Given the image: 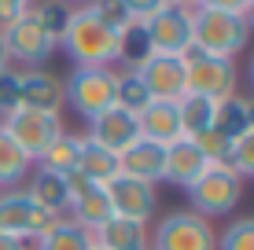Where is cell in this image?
<instances>
[{
  "label": "cell",
  "instance_id": "obj_1",
  "mask_svg": "<svg viewBox=\"0 0 254 250\" xmlns=\"http://www.w3.org/2000/svg\"><path fill=\"white\" fill-rule=\"evenodd\" d=\"M251 41L247 26V4L236 0H203L191 4V48L206 55L236 59Z\"/></svg>",
  "mask_w": 254,
  "mask_h": 250
},
{
  "label": "cell",
  "instance_id": "obj_2",
  "mask_svg": "<svg viewBox=\"0 0 254 250\" xmlns=\"http://www.w3.org/2000/svg\"><path fill=\"white\" fill-rule=\"evenodd\" d=\"M115 37L118 33L96 15L92 4H77L59 45L74 66H115Z\"/></svg>",
  "mask_w": 254,
  "mask_h": 250
},
{
  "label": "cell",
  "instance_id": "obj_3",
  "mask_svg": "<svg viewBox=\"0 0 254 250\" xmlns=\"http://www.w3.org/2000/svg\"><path fill=\"white\" fill-rule=\"evenodd\" d=\"M118 96V70L115 66H74L70 77L63 81V103L74 107V114H81L85 122H92L96 114L115 107Z\"/></svg>",
  "mask_w": 254,
  "mask_h": 250
},
{
  "label": "cell",
  "instance_id": "obj_4",
  "mask_svg": "<svg viewBox=\"0 0 254 250\" xmlns=\"http://www.w3.org/2000/svg\"><path fill=\"white\" fill-rule=\"evenodd\" d=\"M240 199H243V180L236 177L225 162H210L206 173L188 188V202H191L188 210L199 213L210 225H214L217 217H232Z\"/></svg>",
  "mask_w": 254,
  "mask_h": 250
},
{
  "label": "cell",
  "instance_id": "obj_5",
  "mask_svg": "<svg viewBox=\"0 0 254 250\" xmlns=\"http://www.w3.org/2000/svg\"><path fill=\"white\" fill-rule=\"evenodd\" d=\"M185 63H188V96H203L210 103H225L236 96V85H240L236 59H221V55H206L199 48H188Z\"/></svg>",
  "mask_w": 254,
  "mask_h": 250
},
{
  "label": "cell",
  "instance_id": "obj_6",
  "mask_svg": "<svg viewBox=\"0 0 254 250\" xmlns=\"http://www.w3.org/2000/svg\"><path fill=\"white\" fill-rule=\"evenodd\" d=\"M0 125L7 129V136L22 148V154L30 162H41V154H45L52 144L66 133L63 114H52V110H30V107H19L15 114H7Z\"/></svg>",
  "mask_w": 254,
  "mask_h": 250
},
{
  "label": "cell",
  "instance_id": "obj_7",
  "mask_svg": "<svg viewBox=\"0 0 254 250\" xmlns=\"http://www.w3.org/2000/svg\"><path fill=\"white\" fill-rule=\"evenodd\" d=\"M251 129V100L243 96H232L225 103H217L214 110V122H210V129L203 136H199V148H203V154L210 162H229L232 148L240 144V136Z\"/></svg>",
  "mask_w": 254,
  "mask_h": 250
},
{
  "label": "cell",
  "instance_id": "obj_8",
  "mask_svg": "<svg viewBox=\"0 0 254 250\" xmlns=\"http://www.w3.org/2000/svg\"><path fill=\"white\" fill-rule=\"evenodd\" d=\"M151 250H217V232L191 210H173L155 225Z\"/></svg>",
  "mask_w": 254,
  "mask_h": 250
},
{
  "label": "cell",
  "instance_id": "obj_9",
  "mask_svg": "<svg viewBox=\"0 0 254 250\" xmlns=\"http://www.w3.org/2000/svg\"><path fill=\"white\" fill-rule=\"evenodd\" d=\"M52 221H59V217L45 213L22 188H15V192H0V232H4V236L22 239V243L33 247L52 228Z\"/></svg>",
  "mask_w": 254,
  "mask_h": 250
},
{
  "label": "cell",
  "instance_id": "obj_10",
  "mask_svg": "<svg viewBox=\"0 0 254 250\" xmlns=\"http://www.w3.org/2000/svg\"><path fill=\"white\" fill-rule=\"evenodd\" d=\"M0 37H4L7 59L19 63V70H45V63L52 59V51H56V41L41 30L30 11H26L15 26H7Z\"/></svg>",
  "mask_w": 254,
  "mask_h": 250
},
{
  "label": "cell",
  "instance_id": "obj_11",
  "mask_svg": "<svg viewBox=\"0 0 254 250\" xmlns=\"http://www.w3.org/2000/svg\"><path fill=\"white\" fill-rule=\"evenodd\" d=\"M144 26H147V37H151V48L155 51L185 55V51L191 48V4L162 0V7Z\"/></svg>",
  "mask_w": 254,
  "mask_h": 250
},
{
  "label": "cell",
  "instance_id": "obj_12",
  "mask_svg": "<svg viewBox=\"0 0 254 250\" xmlns=\"http://www.w3.org/2000/svg\"><path fill=\"white\" fill-rule=\"evenodd\" d=\"M144 81L151 100H173L188 96V63L185 55H166V51H151L144 63L133 70Z\"/></svg>",
  "mask_w": 254,
  "mask_h": 250
},
{
  "label": "cell",
  "instance_id": "obj_13",
  "mask_svg": "<svg viewBox=\"0 0 254 250\" xmlns=\"http://www.w3.org/2000/svg\"><path fill=\"white\" fill-rule=\"evenodd\" d=\"M107 188V199H111V210H115V217H126V221H140V225H147V221L155 217V210H159V195H155L151 184H140L133 177H115Z\"/></svg>",
  "mask_w": 254,
  "mask_h": 250
},
{
  "label": "cell",
  "instance_id": "obj_14",
  "mask_svg": "<svg viewBox=\"0 0 254 250\" xmlns=\"http://www.w3.org/2000/svg\"><path fill=\"white\" fill-rule=\"evenodd\" d=\"M85 136H89L92 144H100V148L122 154L126 148H133V144L140 140V122H136L133 110H126V107H118V103H115L111 110H103V114L92 118Z\"/></svg>",
  "mask_w": 254,
  "mask_h": 250
},
{
  "label": "cell",
  "instance_id": "obj_15",
  "mask_svg": "<svg viewBox=\"0 0 254 250\" xmlns=\"http://www.w3.org/2000/svg\"><path fill=\"white\" fill-rule=\"evenodd\" d=\"M206 166H210V158L203 154V148H199L195 140H188V136H181V140L166 144L162 180L173 184V188H181V192H188V188L206 173Z\"/></svg>",
  "mask_w": 254,
  "mask_h": 250
},
{
  "label": "cell",
  "instance_id": "obj_16",
  "mask_svg": "<svg viewBox=\"0 0 254 250\" xmlns=\"http://www.w3.org/2000/svg\"><path fill=\"white\" fill-rule=\"evenodd\" d=\"M162 166H166V148L155 140H140L133 144V148H126L118 154V169L122 177H133L140 180V184H162Z\"/></svg>",
  "mask_w": 254,
  "mask_h": 250
},
{
  "label": "cell",
  "instance_id": "obj_17",
  "mask_svg": "<svg viewBox=\"0 0 254 250\" xmlns=\"http://www.w3.org/2000/svg\"><path fill=\"white\" fill-rule=\"evenodd\" d=\"M19 92H22V107L63 114V77L59 74H52V70H19Z\"/></svg>",
  "mask_w": 254,
  "mask_h": 250
},
{
  "label": "cell",
  "instance_id": "obj_18",
  "mask_svg": "<svg viewBox=\"0 0 254 250\" xmlns=\"http://www.w3.org/2000/svg\"><path fill=\"white\" fill-rule=\"evenodd\" d=\"M22 192L30 195L45 213H52V217H66L70 213V184H66V177L52 173V169L33 166V173H30Z\"/></svg>",
  "mask_w": 254,
  "mask_h": 250
},
{
  "label": "cell",
  "instance_id": "obj_19",
  "mask_svg": "<svg viewBox=\"0 0 254 250\" xmlns=\"http://www.w3.org/2000/svg\"><path fill=\"white\" fill-rule=\"evenodd\" d=\"M136 122H140V136L144 140H155L162 148L181 140V114H177V103L173 100H151L136 114Z\"/></svg>",
  "mask_w": 254,
  "mask_h": 250
},
{
  "label": "cell",
  "instance_id": "obj_20",
  "mask_svg": "<svg viewBox=\"0 0 254 250\" xmlns=\"http://www.w3.org/2000/svg\"><path fill=\"white\" fill-rule=\"evenodd\" d=\"M92 236H96V247L100 250H151V228L140 225V221L111 217Z\"/></svg>",
  "mask_w": 254,
  "mask_h": 250
},
{
  "label": "cell",
  "instance_id": "obj_21",
  "mask_svg": "<svg viewBox=\"0 0 254 250\" xmlns=\"http://www.w3.org/2000/svg\"><path fill=\"white\" fill-rule=\"evenodd\" d=\"M70 221H77L81 228H103L111 217H115V210H111V199H107V188L103 184H85L81 192L74 195V202H70Z\"/></svg>",
  "mask_w": 254,
  "mask_h": 250
},
{
  "label": "cell",
  "instance_id": "obj_22",
  "mask_svg": "<svg viewBox=\"0 0 254 250\" xmlns=\"http://www.w3.org/2000/svg\"><path fill=\"white\" fill-rule=\"evenodd\" d=\"M151 51L155 48H151V37H147V26L136 22V19H129L118 30V37H115V70H118V66H122V70H136Z\"/></svg>",
  "mask_w": 254,
  "mask_h": 250
},
{
  "label": "cell",
  "instance_id": "obj_23",
  "mask_svg": "<svg viewBox=\"0 0 254 250\" xmlns=\"http://www.w3.org/2000/svg\"><path fill=\"white\" fill-rule=\"evenodd\" d=\"M33 250H96V236L89 228H81L77 221L59 217V221H52V228L33 243Z\"/></svg>",
  "mask_w": 254,
  "mask_h": 250
},
{
  "label": "cell",
  "instance_id": "obj_24",
  "mask_svg": "<svg viewBox=\"0 0 254 250\" xmlns=\"http://www.w3.org/2000/svg\"><path fill=\"white\" fill-rule=\"evenodd\" d=\"M33 173V162L22 154V148L7 136V129L0 125V192H15L22 188Z\"/></svg>",
  "mask_w": 254,
  "mask_h": 250
},
{
  "label": "cell",
  "instance_id": "obj_25",
  "mask_svg": "<svg viewBox=\"0 0 254 250\" xmlns=\"http://www.w3.org/2000/svg\"><path fill=\"white\" fill-rule=\"evenodd\" d=\"M77 173L85 180H92V184H111L122 169H118V154L100 148V144H92L89 136H81V166H77Z\"/></svg>",
  "mask_w": 254,
  "mask_h": 250
},
{
  "label": "cell",
  "instance_id": "obj_26",
  "mask_svg": "<svg viewBox=\"0 0 254 250\" xmlns=\"http://www.w3.org/2000/svg\"><path fill=\"white\" fill-rule=\"evenodd\" d=\"M41 169H52V173H59V177H70V173H77V166H81V136L77 133H66L59 136L52 148L41 154V162H37Z\"/></svg>",
  "mask_w": 254,
  "mask_h": 250
},
{
  "label": "cell",
  "instance_id": "obj_27",
  "mask_svg": "<svg viewBox=\"0 0 254 250\" xmlns=\"http://www.w3.org/2000/svg\"><path fill=\"white\" fill-rule=\"evenodd\" d=\"M214 110H217V103H210V100H203V96H181V100H177L181 136L199 140V136L210 129V122H214Z\"/></svg>",
  "mask_w": 254,
  "mask_h": 250
},
{
  "label": "cell",
  "instance_id": "obj_28",
  "mask_svg": "<svg viewBox=\"0 0 254 250\" xmlns=\"http://www.w3.org/2000/svg\"><path fill=\"white\" fill-rule=\"evenodd\" d=\"M30 15L37 19V26L48 33L59 45V37L66 33L70 15H74V4H63V0H41V4H30Z\"/></svg>",
  "mask_w": 254,
  "mask_h": 250
},
{
  "label": "cell",
  "instance_id": "obj_29",
  "mask_svg": "<svg viewBox=\"0 0 254 250\" xmlns=\"http://www.w3.org/2000/svg\"><path fill=\"white\" fill-rule=\"evenodd\" d=\"M115 103H118V107H126V110H133V114H140V110L151 103L144 81H140L133 70H118V96H115Z\"/></svg>",
  "mask_w": 254,
  "mask_h": 250
},
{
  "label": "cell",
  "instance_id": "obj_30",
  "mask_svg": "<svg viewBox=\"0 0 254 250\" xmlns=\"http://www.w3.org/2000/svg\"><path fill=\"white\" fill-rule=\"evenodd\" d=\"M217 250H254V217H236L221 228Z\"/></svg>",
  "mask_w": 254,
  "mask_h": 250
},
{
  "label": "cell",
  "instance_id": "obj_31",
  "mask_svg": "<svg viewBox=\"0 0 254 250\" xmlns=\"http://www.w3.org/2000/svg\"><path fill=\"white\" fill-rule=\"evenodd\" d=\"M225 166H229L240 180L254 177V129H247V133L240 136V144L232 148V154H229V162H225Z\"/></svg>",
  "mask_w": 254,
  "mask_h": 250
},
{
  "label": "cell",
  "instance_id": "obj_32",
  "mask_svg": "<svg viewBox=\"0 0 254 250\" xmlns=\"http://www.w3.org/2000/svg\"><path fill=\"white\" fill-rule=\"evenodd\" d=\"M22 107V92H19V70H4L0 74V122H4L7 114H15V110Z\"/></svg>",
  "mask_w": 254,
  "mask_h": 250
},
{
  "label": "cell",
  "instance_id": "obj_33",
  "mask_svg": "<svg viewBox=\"0 0 254 250\" xmlns=\"http://www.w3.org/2000/svg\"><path fill=\"white\" fill-rule=\"evenodd\" d=\"M92 7H96V15H100V19L107 22V26H111V30H115V33H118L122 26L129 22V11H126V0H96Z\"/></svg>",
  "mask_w": 254,
  "mask_h": 250
},
{
  "label": "cell",
  "instance_id": "obj_34",
  "mask_svg": "<svg viewBox=\"0 0 254 250\" xmlns=\"http://www.w3.org/2000/svg\"><path fill=\"white\" fill-rule=\"evenodd\" d=\"M26 11H30V4H26V0H0V33H4L7 26H15Z\"/></svg>",
  "mask_w": 254,
  "mask_h": 250
},
{
  "label": "cell",
  "instance_id": "obj_35",
  "mask_svg": "<svg viewBox=\"0 0 254 250\" xmlns=\"http://www.w3.org/2000/svg\"><path fill=\"white\" fill-rule=\"evenodd\" d=\"M0 250H33V247L22 243V239H11V236H4V232H0Z\"/></svg>",
  "mask_w": 254,
  "mask_h": 250
},
{
  "label": "cell",
  "instance_id": "obj_36",
  "mask_svg": "<svg viewBox=\"0 0 254 250\" xmlns=\"http://www.w3.org/2000/svg\"><path fill=\"white\" fill-rule=\"evenodd\" d=\"M11 70V59H7V48H4V37H0V74Z\"/></svg>",
  "mask_w": 254,
  "mask_h": 250
},
{
  "label": "cell",
  "instance_id": "obj_37",
  "mask_svg": "<svg viewBox=\"0 0 254 250\" xmlns=\"http://www.w3.org/2000/svg\"><path fill=\"white\" fill-rule=\"evenodd\" d=\"M247 26H251V33H254V4H247Z\"/></svg>",
  "mask_w": 254,
  "mask_h": 250
},
{
  "label": "cell",
  "instance_id": "obj_38",
  "mask_svg": "<svg viewBox=\"0 0 254 250\" xmlns=\"http://www.w3.org/2000/svg\"><path fill=\"white\" fill-rule=\"evenodd\" d=\"M247 77H251V89H254V55H251V63H247Z\"/></svg>",
  "mask_w": 254,
  "mask_h": 250
},
{
  "label": "cell",
  "instance_id": "obj_39",
  "mask_svg": "<svg viewBox=\"0 0 254 250\" xmlns=\"http://www.w3.org/2000/svg\"><path fill=\"white\" fill-rule=\"evenodd\" d=\"M251 129H254V100H251Z\"/></svg>",
  "mask_w": 254,
  "mask_h": 250
},
{
  "label": "cell",
  "instance_id": "obj_40",
  "mask_svg": "<svg viewBox=\"0 0 254 250\" xmlns=\"http://www.w3.org/2000/svg\"><path fill=\"white\" fill-rule=\"evenodd\" d=\"M96 250H100V247H96Z\"/></svg>",
  "mask_w": 254,
  "mask_h": 250
}]
</instances>
